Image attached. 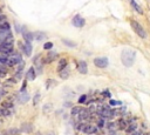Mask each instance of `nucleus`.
Instances as JSON below:
<instances>
[{
  "label": "nucleus",
  "mask_w": 150,
  "mask_h": 135,
  "mask_svg": "<svg viewBox=\"0 0 150 135\" xmlns=\"http://www.w3.org/2000/svg\"><path fill=\"white\" fill-rule=\"evenodd\" d=\"M21 61H22V60H21V54H20V53H14V52H12V53H10V54L7 55V58H6V65L10 66V67L15 66V65H18L19 62H21Z\"/></svg>",
  "instance_id": "nucleus-3"
},
{
  "label": "nucleus",
  "mask_w": 150,
  "mask_h": 135,
  "mask_svg": "<svg viewBox=\"0 0 150 135\" xmlns=\"http://www.w3.org/2000/svg\"><path fill=\"white\" fill-rule=\"evenodd\" d=\"M96 130H97V127H96V126L85 125L81 132H83V133H86V134H94V133H96Z\"/></svg>",
  "instance_id": "nucleus-11"
},
{
  "label": "nucleus",
  "mask_w": 150,
  "mask_h": 135,
  "mask_svg": "<svg viewBox=\"0 0 150 135\" xmlns=\"http://www.w3.org/2000/svg\"><path fill=\"white\" fill-rule=\"evenodd\" d=\"M78 71H79V73H81V74H87V72H88V66H87V62H86V61H79V62H78Z\"/></svg>",
  "instance_id": "nucleus-12"
},
{
  "label": "nucleus",
  "mask_w": 150,
  "mask_h": 135,
  "mask_svg": "<svg viewBox=\"0 0 150 135\" xmlns=\"http://www.w3.org/2000/svg\"><path fill=\"white\" fill-rule=\"evenodd\" d=\"M0 14H1V8H0Z\"/></svg>",
  "instance_id": "nucleus-42"
},
{
  "label": "nucleus",
  "mask_w": 150,
  "mask_h": 135,
  "mask_svg": "<svg viewBox=\"0 0 150 135\" xmlns=\"http://www.w3.org/2000/svg\"><path fill=\"white\" fill-rule=\"evenodd\" d=\"M130 25H131V28L134 29V32L136 33V34H137L140 38H142V39H145V38H147V32H145V29H144L137 21L131 20V21H130Z\"/></svg>",
  "instance_id": "nucleus-4"
},
{
  "label": "nucleus",
  "mask_w": 150,
  "mask_h": 135,
  "mask_svg": "<svg viewBox=\"0 0 150 135\" xmlns=\"http://www.w3.org/2000/svg\"><path fill=\"white\" fill-rule=\"evenodd\" d=\"M20 133H21V130L18 129V128H11L6 132L7 135H20Z\"/></svg>",
  "instance_id": "nucleus-22"
},
{
  "label": "nucleus",
  "mask_w": 150,
  "mask_h": 135,
  "mask_svg": "<svg viewBox=\"0 0 150 135\" xmlns=\"http://www.w3.org/2000/svg\"><path fill=\"white\" fill-rule=\"evenodd\" d=\"M39 99H40V95H39V94L35 95V97H34V105H36V104H38V100H39Z\"/></svg>",
  "instance_id": "nucleus-36"
},
{
  "label": "nucleus",
  "mask_w": 150,
  "mask_h": 135,
  "mask_svg": "<svg viewBox=\"0 0 150 135\" xmlns=\"http://www.w3.org/2000/svg\"><path fill=\"white\" fill-rule=\"evenodd\" d=\"M97 114L101 116V117H104V119H110V117L114 116V110L108 108V107H102L100 109H97Z\"/></svg>",
  "instance_id": "nucleus-5"
},
{
  "label": "nucleus",
  "mask_w": 150,
  "mask_h": 135,
  "mask_svg": "<svg viewBox=\"0 0 150 135\" xmlns=\"http://www.w3.org/2000/svg\"><path fill=\"white\" fill-rule=\"evenodd\" d=\"M3 107H5V108H12V102H11V101H7V102H4L3 104Z\"/></svg>",
  "instance_id": "nucleus-30"
},
{
  "label": "nucleus",
  "mask_w": 150,
  "mask_h": 135,
  "mask_svg": "<svg viewBox=\"0 0 150 135\" xmlns=\"http://www.w3.org/2000/svg\"><path fill=\"white\" fill-rule=\"evenodd\" d=\"M34 129L33 125L32 123H22L21 127H20V130L24 132V133H32Z\"/></svg>",
  "instance_id": "nucleus-14"
},
{
  "label": "nucleus",
  "mask_w": 150,
  "mask_h": 135,
  "mask_svg": "<svg viewBox=\"0 0 150 135\" xmlns=\"http://www.w3.org/2000/svg\"><path fill=\"white\" fill-rule=\"evenodd\" d=\"M89 115H90V112H89V109H86V108H82L80 110V113H79V117H80L81 121L87 120L88 117H89Z\"/></svg>",
  "instance_id": "nucleus-13"
},
{
  "label": "nucleus",
  "mask_w": 150,
  "mask_h": 135,
  "mask_svg": "<svg viewBox=\"0 0 150 135\" xmlns=\"http://www.w3.org/2000/svg\"><path fill=\"white\" fill-rule=\"evenodd\" d=\"M117 127H119L120 129H125V128H127V123H125V120H123V119L119 120V122H117Z\"/></svg>",
  "instance_id": "nucleus-25"
},
{
  "label": "nucleus",
  "mask_w": 150,
  "mask_h": 135,
  "mask_svg": "<svg viewBox=\"0 0 150 135\" xmlns=\"http://www.w3.org/2000/svg\"><path fill=\"white\" fill-rule=\"evenodd\" d=\"M59 57V54L58 53H55V52H50V53H48L47 54V58L45 59V62L46 63H49V62H53L54 60H56V58Z\"/></svg>",
  "instance_id": "nucleus-15"
},
{
  "label": "nucleus",
  "mask_w": 150,
  "mask_h": 135,
  "mask_svg": "<svg viewBox=\"0 0 150 135\" xmlns=\"http://www.w3.org/2000/svg\"><path fill=\"white\" fill-rule=\"evenodd\" d=\"M6 73H7V71H6V70H1V68H0V78H4V76H6Z\"/></svg>",
  "instance_id": "nucleus-34"
},
{
  "label": "nucleus",
  "mask_w": 150,
  "mask_h": 135,
  "mask_svg": "<svg viewBox=\"0 0 150 135\" xmlns=\"http://www.w3.org/2000/svg\"><path fill=\"white\" fill-rule=\"evenodd\" d=\"M116 126H117L116 123H111V122H110V123H108V126H107V127H108V129H110V130H115Z\"/></svg>",
  "instance_id": "nucleus-29"
},
{
  "label": "nucleus",
  "mask_w": 150,
  "mask_h": 135,
  "mask_svg": "<svg viewBox=\"0 0 150 135\" xmlns=\"http://www.w3.org/2000/svg\"><path fill=\"white\" fill-rule=\"evenodd\" d=\"M5 29H11V25L7 21L0 25V31H5Z\"/></svg>",
  "instance_id": "nucleus-26"
},
{
  "label": "nucleus",
  "mask_w": 150,
  "mask_h": 135,
  "mask_svg": "<svg viewBox=\"0 0 150 135\" xmlns=\"http://www.w3.org/2000/svg\"><path fill=\"white\" fill-rule=\"evenodd\" d=\"M136 129H137V125H136L135 122H133V123H130L129 126H127V128H125V132H127L128 134H130V133L135 132Z\"/></svg>",
  "instance_id": "nucleus-21"
},
{
  "label": "nucleus",
  "mask_w": 150,
  "mask_h": 135,
  "mask_svg": "<svg viewBox=\"0 0 150 135\" xmlns=\"http://www.w3.org/2000/svg\"><path fill=\"white\" fill-rule=\"evenodd\" d=\"M16 100H18V102L19 104H26L27 101L29 100V94L25 91V89H21V91H19V93H16Z\"/></svg>",
  "instance_id": "nucleus-6"
},
{
  "label": "nucleus",
  "mask_w": 150,
  "mask_h": 135,
  "mask_svg": "<svg viewBox=\"0 0 150 135\" xmlns=\"http://www.w3.org/2000/svg\"><path fill=\"white\" fill-rule=\"evenodd\" d=\"M45 38H46V34L44 32H38V33H35V34H34V39H36L38 41H40V40H42Z\"/></svg>",
  "instance_id": "nucleus-23"
},
{
  "label": "nucleus",
  "mask_w": 150,
  "mask_h": 135,
  "mask_svg": "<svg viewBox=\"0 0 150 135\" xmlns=\"http://www.w3.org/2000/svg\"><path fill=\"white\" fill-rule=\"evenodd\" d=\"M103 125H104V122H103V121H102V119H101V120L99 121V126H100V127H102Z\"/></svg>",
  "instance_id": "nucleus-39"
},
{
  "label": "nucleus",
  "mask_w": 150,
  "mask_h": 135,
  "mask_svg": "<svg viewBox=\"0 0 150 135\" xmlns=\"http://www.w3.org/2000/svg\"><path fill=\"white\" fill-rule=\"evenodd\" d=\"M26 78H27V80H29V81L35 80V78H36V73H35L34 67H31V68L28 70V72H27V74H26Z\"/></svg>",
  "instance_id": "nucleus-16"
},
{
  "label": "nucleus",
  "mask_w": 150,
  "mask_h": 135,
  "mask_svg": "<svg viewBox=\"0 0 150 135\" xmlns=\"http://www.w3.org/2000/svg\"><path fill=\"white\" fill-rule=\"evenodd\" d=\"M4 22H6V15L0 14V25L4 24Z\"/></svg>",
  "instance_id": "nucleus-32"
},
{
  "label": "nucleus",
  "mask_w": 150,
  "mask_h": 135,
  "mask_svg": "<svg viewBox=\"0 0 150 135\" xmlns=\"http://www.w3.org/2000/svg\"><path fill=\"white\" fill-rule=\"evenodd\" d=\"M130 5H131V7H133L137 13H140V14H142L143 13V11H142V8L140 7V5L135 1V0H130Z\"/></svg>",
  "instance_id": "nucleus-18"
},
{
  "label": "nucleus",
  "mask_w": 150,
  "mask_h": 135,
  "mask_svg": "<svg viewBox=\"0 0 150 135\" xmlns=\"http://www.w3.org/2000/svg\"><path fill=\"white\" fill-rule=\"evenodd\" d=\"M82 108L81 107H73L72 108V115H79V113H80V110H81Z\"/></svg>",
  "instance_id": "nucleus-27"
},
{
  "label": "nucleus",
  "mask_w": 150,
  "mask_h": 135,
  "mask_svg": "<svg viewBox=\"0 0 150 135\" xmlns=\"http://www.w3.org/2000/svg\"><path fill=\"white\" fill-rule=\"evenodd\" d=\"M13 35H12V32L11 29H5V31H0V44L8 40V39H12Z\"/></svg>",
  "instance_id": "nucleus-9"
},
{
  "label": "nucleus",
  "mask_w": 150,
  "mask_h": 135,
  "mask_svg": "<svg viewBox=\"0 0 150 135\" xmlns=\"http://www.w3.org/2000/svg\"><path fill=\"white\" fill-rule=\"evenodd\" d=\"M53 47V42H46L45 45H44V48L45 49H50Z\"/></svg>",
  "instance_id": "nucleus-31"
},
{
  "label": "nucleus",
  "mask_w": 150,
  "mask_h": 135,
  "mask_svg": "<svg viewBox=\"0 0 150 135\" xmlns=\"http://www.w3.org/2000/svg\"><path fill=\"white\" fill-rule=\"evenodd\" d=\"M22 34H24V38H25L26 42H31L34 39V34H33V33H31V32H24Z\"/></svg>",
  "instance_id": "nucleus-20"
},
{
  "label": "nucleus",
  "mask_w": 150,
  "mask_h": 135,
  "mask_svg": "<svg viewBox=\"0 0 150 135\" xmlns=\"http://www.w3.org/2000/svg\"><path fill=\"white\" fill-rule=\"evenodd\" d=\"M103 94H104V96H108V97L110 96V93H109L108 91H104V93H103Z\"/></svg>",
  "instance_id": "nucleus-38"
},
{
  "label": "nucleus",
  "mask_w": 150,
  "mask_h": 135,
  "mask_svg": "<svg viewBox=\"0 0 150 135\" xmlns=\"http://www.w3.org/2000/svg\"><path fill=\"white\" fill-rule=\"evenodd\" d=\"M72 24H73V26H75V27H83L85 26V24H86V20L82 18L81 15H79V14H76L73 18V20H72Z\"/></svg>",
  "instance_id": "nucleus-8"
},
{
  "label": "nucleus",
  "mask_w": 150,
  "mask_h": 135,
  "mask_svg": "<svg viewBox=\"0 0 150 135\" xmlns=\"http://www.w3.org/2000/svg\"><path fill=\"white\" fill-rule=\"evenodd\" d=\"M13 44H14L13 38L1 42L0 44V53L5 54V55H8L10 53H12L13 52Z\"/></svg>",
  "instance_id": "nucleus-2"
},
{
  "label": "nucleus",
  "mask_w": 150,
  "mask_h": 135,
  "mask_svg": "<svg viewBox=\"0 0 150 135\" xmlns=\"http://www.w3.org/2000/svg\"><path fill=\"white\" fill-rule=\"evenodd\" d=\"M62 42H63L65 45H67L68 47H72V48L76 47V44L73 42V41H70V40H68V39H62Z\"/></svg>",
  "instance_id": "nucleus-24"
},
{
  "label": "nucleus",
  "mask_w": 150,
  "mask_h": 135,
  "mask_svg": "<svg viewBox=\"0 0 150 135\" xmlns=\"http://www.w3.org/2000/svg\"><path fill=\"white\" fill-rule=\"evenodd\" d=\"M86 100H87V95L83 94V95H81V96L79 97V102H80V104H85Z\"/></svg>",
  "instance_id": "nucleus-28"
},
{
  "label": "nucleus",
  "mask_w": 150,
  "mask_h": 135,
  "mask_svg": "<svg viewBox=\"0 0 150 135\" xmlns=\"http://www.w3.org/2000/svg\"><path fill=\"white\" fill-rule=\"evenodd\" d=\"M67 66H68V62H67V60H66V59H61V60L59 61V63H58V72L62 71L63 68H66Z\"/></svg>",
  "instance_id": "nucleus-19"
},
{
  "label": "nucleus",
  "mask_w": 150,
  "mask_h": 135,
  "mask_svg": "<svg viewBox=\"0 0 150 135\" xmlns=\"http://www.w3.org/2000/svg\"><path fill=\"white\" fill-rule=\"evenodd\" d=\"M19 46H20V48L22 49V52H24V54H26L27 57H29L31 54H32V45H31V42H26L25 45L24 44H21V42H19Z\"/></svg>",
  "instance_id": "nucleus-10"
},
{
  "label": "nucleus",
  "mask_w": 150,
  "mask_h": 135,
  "mask_svg": "<svg viewBox=\"0 0 150 135\" xmlns=\"http://www.w3.org/2000/svg\"><path fill=\"white\" fill-rule=\"evenodd\" d=\"M59 73H60V78H61L62 80L68 79V76H69V67L67 66L66 68H63V70H62V71H60Z\"/></svg>",
  "instance_id": "nucleus-17"
},
{
  "label": "nucleus",
  "mask_w": 150,
  "mask_h": 135,
  "mask_svg": "<svg viewBox=\"0 0 150 135\" xmlns=\"http://www.w3.org/2000/svg\"><path fill=\"white\" fill-rule=\"evenodd\" d=\"M48 135H54V134H53V133H49V134H48Z\"/></svg>",
  "instance_id": "nucleus-41"
},
{
  "label": "nucleus",
  "mask_w": 150,
  "mask_h": 135,
  "mask_svg": "<svg viewBox=\"0 0 150 135\" xmlns=\"http://www.w3.org/2000/svg\"><path fill=\"white\" fill-rule=\"evenodd\" d=\"M36 135H42V134H41V133H38V134H36Z\"/></svg>",
  "instance_id": "nucleus-40"
},
{
  "label": "nucleus",
  "mask_w": 150,
  "mask_h": 135,
  "mask_svg": "<svg viewBox=\"0 0 150 135\" xmlns=\"http://www.w3.org/2000/svg\"><path fill=\"white\" fill-rule=\"evenodd\" d=\"M135 59H136V52L134 49H130V48H125L122 50L121 53V60H122V63L125 66V67H131L135 62Z\"/></svg>",
  "instance_id": "nucleus-1"
},
{
  "label": "nucleus",
  "mask_w": 150,
  "mask_h": 135,
  "mask_svg": "<svg viewBox=\"0 0 150 135\" xmlns=\"http://www.w3.org/2000/svg\"><path fill=\"white\" fill-rule=\"evenodd\" d=\"M130 135H141V133L137 132V130H135V132H133V133H130Z\"/></svg>",
  "instance_id": "nucleus-37"
},
{
  "label": "nucleus",
  "mask_w": 150,
  "mask_h": 135,
  "mask_svg": "<svg viewBox=\"0 0 150 135\" xmlns=\"http://www.w3.org/2000/svg\"><path fill=\"white\" fill-rule=\"evenodd\" d=\"M110 105L111 106H116V105H121L120 101H116V100H110Z\"/></svg>",
  "instance_id": "nucleus-33"
},
{
  "label": "nucleus",
  "mask_w": 150,
  "mask_h": 135,
  "mask_svg": "<svg viewBox=\"0 0 150 135\" xmlns=\"http://www.w3.org/2000/svg\"><path fill=\"white\" fill-rule=\"evenodd\" d=\"M21 76H22V71H18L16 74H15V78L16 79H21Z\"/></svg>",
  "instance_id": "nucleus-35"
},
{
  "label": "nucleus",
  "mask_w": 150,
  "mask_h": 135,
  "mask_svg": "<svg viewBox=\"0 0 150 135\" xmlns=\"http://www.w3.org/2000/svg\"><path fill=\"white\" fill-rule=\"evenodd\" d=\"M94 65L99 68H106V67L109 65V60L106 57H101V58H95L94 59Z\"/></svg>",
  "instance_id": "nucleus-7"
}]
</instances>
